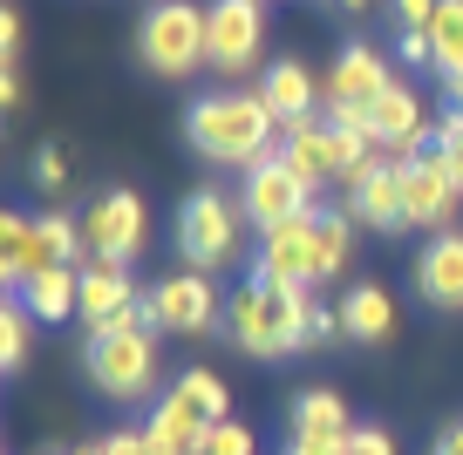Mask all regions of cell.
Listing matches in <instances>:
<instances>
[{
    "mask_svg": "<svg viewBox=\"0 0 463 455\" xmlns=\"http://www.w3.org/2000/svg\"><path fill=\"white\" fill-rule=\"evenodd\" d=\"M409 279H416L422 306H436V313H463V231H436V238L416 252Z\"/></svg>",
    "mask_w": 463,
    "mask_h": 455,
    "instance_id": "9a60e30c",
    "label": "cell"
},
{
    "mask_svg": "<svg viewBox=\"0 0 463 455\" xmlns=\"http://www.w3.org/2000/svg\"><path fill=\"white\" fill-rule=\"evenodd\" d=\"M341 333H347V340H362V347H382V340L395 333V292H389V285H375V279L347 285V299H341Z\"/></svg>",
    "mask_w": 463,
    "mask_h": 455,
    "instance_id": "ac0fdd59",
    "label": "cell"
},
{
    "mask_svg": "<svg viewBox=\"0 0 463 455\" xmlns=\"http://www.w3.org/2000/svg\"><path fill=\"white\" fill-rule=\"evenodd\" d=\"M430 42H436V75H443V82H457V75H463V0H443V14H436Z\"/></svg>",
    "mask_w": 463,
    "mask_h": 455,
    "instance_id": "44dd1931",
    "label": "cell"
},
{
    "mask_svg": "<svg viewBox=\"0 0 463 455\" xmlns=\"http://www.w3.org/2000/svg\"><path fill=\"white\" fill-rule=\"evenodd\" d=\"M327 7H341V14H368L375 0H327Z\"/></svg>",
    "mask_w": 463,
    "mask_h": 455,
    "instance_id": "d590c367",
    "label": "cell"
},
{
    "mask_svg": "<svg viewBox=\"0 0 463 455\" xmlns=\"http://www.w3.org/2000/svg\"><path fill=\"white\" fill-rule=\"evenodd\" d=\"M150 320H157V333H212V320H218V285H212V272H171V279H157L150 285Z\"/></svg>",
    "mask_w": 463,
    "mask_h": 455,
    "instance_id": "7c38bea8",
    "label": "cell"
},
{
    "mask_svg": "<svg viewBox=\"0 0 463 455\" xmlns=\"http://www.w3.org/2000/svg\"><path fill=\"white\" fill-rule=\"evenodd\" d=\"M389 82H395V69H389V55H382L375 42H347L341 55H334V69L320 75V116H327L334 129L368 136V116L389 96Z\"/></svg>",
    "mask_w": 463,
    "mask_h": 455,
    "instance_id": "277c9868",
    "label": "cell"
},
{
    "mask_svg": "<svg viewBox=\"0 0 463 455\" xmlns=\"http://www.w3.org/2000/svg\"><path fill=\"white\" fill-rule=\"evenodd\" d=\"M150 238V211L137 190H102L96 204L82 211V252L89 258H109V265H130Z\"/></svg>",
    "mask_w": 463,
    "mask_h": 455,
    "instance_id": "30bf717a",
    "label": "cell"
},
{
    "mask_svg": "<svg viewBox=\"0 0 463 455\" xmlns=\"http://www.w3.org/2000/svg\"><path fill=\"white\" fill-rule=\"evenodd\" d=\"M266 55V0H204V69L252 75Z\"/></svg>",
    "mask_w": 463,
    "mask_h": 455,
    "instance_id": "ba28073f",
    "label": "cell"
},
{
    "mask_svg": "<svg viewBox=\"0 0 463 455\" xmlns=\"http://www.w3.org/2000/svg\"><path fill=\"white\" fill-rule=\"evenodd\" d=\"M137 55L150 75L164 82H184L204 69V7L198 0H157L144 21H137Z\"/></svg>",
    "mask_w": 463,
    "mask_h": 455,
    "instance_id": "8992f818",
    "label": "cell"
},
{
    "mask_svg": "<svg viewBox=\"0 0 463 455\" xmlns=\"http://www.w3.org/2000/svg\"><path fill=\"white\" fill-rule=\"evenodd\" d=\"M327 333H341V306H320L307 313V333H300V354H314V347H327Z\"/></svg>",
    "mask_w": 463,
    "mask_h": 455,
    "instance_id": "83f0119b",
    "label": "cell"
},
{
    "mask_svg": "<svg viewBox=\"0 0 463 455\" xmlns=\"http://www.w3.org/2000/svg\"><path fill=\"white\" fill-rule=\"evenodd\" d=\"M402 211H409V231H457V211H463V190L449 184V171L436 157H409L402 163Z\"/></svg>",
    "mask_w": 463,
    "mask_h": 455,
    "instance_id": "4fadbf2b",
    "label": "cell"
},
{
    "mask_svg": "<svg viewBox=\"0 0 463 455\" xmlns=\"http://www.w3.org/2000/svg\"><path fill=\"white\" fill-rule=\"evenodd\" d=\"M347 401L334 395V387H307L300 401H293V435H320V441H347Z\"/></svg>",
    "mask_w": 463,
    "mask_h": 455,
    "instance_id": "ffe728a7",
    "label": "cell"
},
{
    "mask_svg": "<svg viewBox=\"0 0 463 455\" xmlns=\"http://www.w3.org/2000/svg\"><path fill=\"white\" fill-rule=\"evenodd\" d=\"M430 157L443 163V171H449V184L463 190V116H457V109H449L443 123H436V150H430Z\"/></svg>",
    "mask_w": 463,
    "mask_h": 455,
    "instance_id": "cb8c5ba5",
    "label": "cell"
},
{
    "mask_svg": "<svg viewBox=\"0 0 463 455\" xmlns=\"http://www.w3.org/2000/svg\"><path fill=\"white\" fill-rule=\"evenodd\" d=\"M443 0H395V28H436Z\"/></svg>",
    "mask_w": 463,
    "mask_h": 455,
    "instance_id": "4dcf8cb0",
    "label": "cell"
},
{
    "mask_svg": "<svg viewBox=\"0 0 463 455\" xmlns=\"http://www.w3.org/2000/svg\"><path fill=\"white\" fill-rule=\"evenodd\" d=\"M347 258H354V218L347 211H320V279L347 272Z\"/></svg>",
    "mask_w": 463,
    "mask_h": 455,
    "instance_id": "7402d4cb",
    "label": "cell"
},
{
    "mask_svg": "<svg viewBox=\"0 0 463 455\" xmlns=\"http://www.w3.org/2000/svg\"><path fill=\"white\" fill-rule=\"evenodd\" d=\"M198 455H260V441H252L246 422H218V428H204Z\"/></svg>",
    "mask_w": 463,
    "mask_h": 455,
    "instance_id": "d4e9b609",
    "label": "cell"
},
{
    "mask_svg": "<svg viewBox=\"0 0 463 455\" xmlns=\"http://www.w3.org/2000/svg\"><path fill=\"white\" fill-rule=\"evenodd\" d=\"M21 306L34 313V327H61V320H75V306H82V265H55V272H42V279H28L21 285Z\"/></svg>",
    "mask_w": 463,
    "mask_h": 455,
    "instance_id": "d6986e66",
    "label": "cell"
},
{
    "mask_svg": "<svg viewBox=\"0 0 463 455\" xmlns=\"http://www.w3.org/2000/svg\"><path fill=\"white\" fill-rule=\"evenodd\" d=\"M137 285H130V265H109V258H82V306H75V327L96 340V333H109L116 320L137 306Z\"/></svg>",
    "mask_w": 463,
    "mask_h": 455,
    "instance_id": "5bb4252c",
    "label": "cell"
},
{
    "mask_svg": "<svg viewBox=\"0 0 463 455\" xmlns=\"http://www.w3.org/2000/svg\"><path fill=\"white\" fill-rule=\"evenodd\" d=\"M21 34H28L21 14H14V7H0V69H21Z\"/></svg>",
    "mask_w": 463,
    "mask_h": 455,
    "instance_id": "f546056e",
    "label": "cell"
},
{
    "mask_svg": "<svg viewBox=\"0 0 463 455\" xmlns=\"http://www.w3.org/2000/svg\"><path fill=\"white\" fill-rule=\"evenodd\" d=\"M184 136L204 163H225V171H260L266 157H279V116L266 109L260 88H212L184 109Z\"/></svg>",
    "mask_w": 463,
    "mask_h": 455,
    "instance_id": "6da1fadb",
    "label": "cell"
},
{
    "mask_svg": "<svg viewBox=\"0 0 463 455\" xmlns=\"http://www.w3.org/2000/svg\"><path fill=\"white\" fill-rule=\"evenodd\" d=\"M61 455H102V441H75V449H61Z\"/></svg>",
    "mask_w": 463,
    "mask_h": 455,
    "instance_id": "8d00e7d4",
    "label": "cell"
},
{
    "mask_svg": "<svg viewBox=\"0 0 463 455\" xmlns=\"http://www.w3.org/2000/svg\"><path fill=\"white\" fill-rule=\"evenodd\" d=\"M260 96H266V109L279 116V129L314 123V116H320V82H314L307 61H273V69L260 75Z\"/></svg>",
    "mask_w": 463,
    "mask_h": 455,
    "instance_id": "e0dca14e",
    "label": "cell"
},
{
    "mask_svg": "<svg viewBox=\"0 0 463 455\" xmlns=\"http://www.w3.org/2000/svg\"><path fill=\"white\" fill-rule=\"evenodd\" d=\"M28 340H34V313L21 306V299H7V306H0V367L7 374L28 360Z\"/></svg>",
    "mask_w": 463,
    "mask_h": 455,
    "instance_id": "603a6c76",
    "label": "cell"
},
{
    "mask_svg": "<svg viewBox=\"0 0 463 455\" xmlns=\"http://www.w3.org/2000/svg\"><path fill=\"white\" fill-rule=\"evenodd\" d=\"M443 96H449V102L463 109V75H457V82H443Z\"/></svg>",
    "mask_w": 463,
    "mask_h": 455,
    "instance_id": "74e56055",
    "label": "cell"
},
{
    "mask_svg": "<svg viewBox=\"0 0 463 455\" xmlns=\"http://www.w3.org/2000/svg\"><path fill=\"white\" fill-rule=\"evenodd\" d=\"M239 231H246V211H239V198H225V190H191L184 211H177V252H184L191 272H218L239 258Z\"/></svg>",
    "mask_w": 463,
    "mask_h": 455,
    "instance_id": "52a82bcc",
    "label": "cell"
},
{
    "mask_svg": "<svg viewBox=\"0 0 463 455\" xmlns=\"http://www.w3.org/2000/svg\"><path fill=\"white\" fill-rule=\"evenodd\" d=\"M395 61H402V69H436L430 28H395Z\"/></svg>",
    "mask_w": 463,
    "mask_h": 455,
    "instance_id": "4316f807",
    "label": "cell"
},
{
    "mask_svg": "<svg viewBox=\"0 0 463 455\" xmlns=\"http://www.w3.org/2000/svg\"><path fill=\"white\" fill-rule=\"evenodd\" d=\"M89 381H96V395L109 401H150L157 395V327H109L89 340Z\"/></svg>",
    "mask_w": 463,
    "mask_h": 455,
    "instance_id": "5b68a950",
    "label": "cell"
},
{
    "mask_svg": "<svg viewBox=\"0 0 463 455\" xmlns=\"http://www.w3.org/2000/svg\"><path fill=\"white\" fill-rule=\"evenodd\" d=\"M430 455H463V422H449V428H443V435H436V441H430Z\"/></svg>",
    "mask_w": 463,
    "mask_h": 455,
    "instance_id": "836d02e7",
    "label": "cell"
},
{
    "mask_svg": "<svg viewBox=\"0 0 463 455\" xmlns=\"http://www.w3.org/2000/svg\"><path fill=\"white\" fill-rule=\"evenodd\" d=\"M102 455H150V435L144 428H116V435H102Z\"/></svg>",
    "mask_w": 463,
    "mask_h": 455,
    "instance_id": "1f68e13d",
    "label": "cell"
},
{
    "mask_svg": "<svg viewBox=\"0 0 463 455\" xmlns=\"http://www.w3.org/2000/svg\"><path fill=\"white\" fill-rule=\"evenodd\" d=\"M341 455H395V435L389 428H354V435L341 441Z\"/></svg>",
    "mask_w": 463,
    "mask_h": 455,
    "instance_id": "f1b7e54d",
    "label": "cell"
},
{
    "mask_svg": "<svg viewBox=\"0 0 463 455\" xmlns=\"http://www.w3.org/2000/svg\"><path fill=\"white\" fill-rule=\"evenodd\" d=\"M307 313H314V292H287V285L246 279L225 299V333L252 360H293L300 354V333H307Z\"/></svg>",
    "mask_w": 463,
    "mask_h": 455,
    "instance_id": "7a4b0ae2",
    "label": "cell"
},
{
    "mask_svg": "<svg viewBox=\"0 0 463 455\" xmlns=\"http://www.w3.org/2000/svg\"><path fill=\"white\" fill-rule=\"evenodd\" d=\"M0 102H7V109H21V69H0Z\"/></svg>",
    "mask_w": 463,
    "mask_h": 455,
    "instance_id": "e575fe53",
    "label": "cell"
},
{
    "mask_svg": "<svg viewBox=\"0 0 463 455\" xmlns=\"http://www.w3.org/2000/svg\"><path fill=\"white\" fill-rule=\"evenodd\" d=\"M354 435V428H347ZM287 455H341V441H320V435H293L287 441Z\"/></svg>",
    "mask_w": 463,
    "mask_h": 455,
    "instance_id": "d6a6232c",
    "label": "cell"
},
{
    "mask_svg": "<svg viewBox=\"0 0 463 455\" xmlns=\"http://www.w3.org/2000/svg\"><path fill=\"white\" fill-rule=\"evenodd\" d=\"M314 198L320 190H307L279 157H266L260 171H246V184H239V211H246V225H260V231L287 225V218H314Z\"/></svg>",
    "mask_w": 463,
    "mask_h": 455,
    "instance_id": "8fae6325",
    "label": "cell"
},
{
    "mask_svg": "<svg viewBox=\"0 0 463 455\" xmlns=\"http://www.w3.org/2000/svg\"><path fill=\"white\" fill-rule=\"evenodd\" d=\"M347 218L368 231H409V211H402V163H375L362 184L347 190Z\"/></svg>",
    "mask_w": 463,
    "mask_h": 455,
    "instance_id": "2e32d148",
    "label": "cell"
},
{
    "mask_svg": "<svg viewBox=\"0 0 463 455\" xmlns=\"http://www.w3.org/2000/svg\"><path fill=\"white\" fill-rule=\"evenodd\" d=\"M252 279L287 285V292H314V285H320V211H314V218H287V225L260 231Z\"/></svg>",
    "mask_w": 463,
    "mask_h": 455,
    "instance_id": "9c48e42d",
    "label": "cell"
},
{
    "mask_svg": "<svg viewBox=\"0 0 463 455\" xmlns=\"http://www.w3.org/2000/svg\"><path fill=\"white\" fill-rule=\"evenodd\" d=\"M61 184H69V157H61V143H42V150H34V190L55 198Z\"/></svg>",
    "mask_w": 463,
    "mask_h": 455,
    "instance_id": "484cf974",
    "label": "cell"
},
{
    "mask_svg": "<svg viewBox=\"0 0 463 455\" xmlns=\"http://www.w3.org/2000/svg\"><path fill=\"white\" fill-rule=\"evenodd\" d=\"M75 258H89L82 252V218H69V211H42V218L7 211L0 218V279L14 285V292L28 279H42V272H55V265H75Z\"/></svg>",
    "mask_w": 463,
    "mask_h": 455,
    "instance_id": "3957f363",
    "label": "cell"
}]
</instances>
